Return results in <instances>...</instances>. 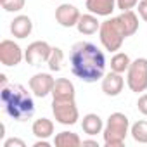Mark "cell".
I'll return each instance as SVG.
<instances>
[{
    "mask_svg": "<svg viewBox=\"0 0 147 147\" xmlns=\"http://www.w3.org/2000/svg\"><path fill=\"white\" fill-rule=\"evenodd\" d=\"M69 64L71 73L85 83H95L106 75L104 52L90 42H78L73 45Z\"/></svg>",
    "mask_w": 147,
    "mask_h": 147,
    "instance_id": "6da1fadb",
    "label": "cell"
},
{
    "mask_svg": "<svg viewBox=\"0 0 147 147\" xmlns=\"http://www.w3.org/2000/svg\"><path fill=\"white\" fill-rule=\"evenodd\" d=\"M4 111L16 121H26L35 114V102L23 85H5L0 94Z\"/></svg>",
    "mask_w": 147,
    "mask_h": 147,
    "instance_id": "7a4b0ae2",
    "label": "cell"
},
{
    "mask_svg": "<svg viewBox=\"0 0 147 147\" xmlns=\"http://www.w3.org/2000/svg\"><path fill=\"white\" fill-rule=\"evenodd\" d=\"M130 133V119L123 113H113L104 125V145L106 147H121Z\"/></svg>",
    "mask_w": 147,
    "mask_h": 147,
    "instance_id": "3957f363",
    "label": "cell"
},
{
    "mask_svg": "<svg viewBox=\"0 0 147 147\" xmlns=\"http://www.w3.org/2000/svg\"><path fill=\"white\" fill-rule=\"evenodd\" d=\"M99 38H100L102 47L109 52H116L121 49L126 36H125V33L118 23V18H111V19H106L104 23H100Z\"/></svg>",
    "mask_w": 147,
    "mask_h": 147,
    "instance_id": "277c9868",
    "label": "cell"
},
{
    "mask_svg": "<svg viewBox=\"0 0 147 147\" xmlns=\"http://www.w3.org/2000/svg\"><path fill=\"white\" fill-rule=\"evenodd\" d=\"M126 85L135 94H142L147 90V59L145 57H138L131 61L126 71Z\"/></svg>",
    "mask_w": 147,
    "mask_h": 147,
    "instance_id": "5b68a950",
    "label": "cell"
},
{
    "mask_svg": "<svg viewBox=\"0 0 147 147\" xmlns=\"http://www.w3.org/2000/svg\"><path fill=\"white\" fill-rule=\"evenodd\" d=\"M52 113L57 123L73 126L80 119V111L76 107L75 100H52Z\"/></svg>",
    "mask_w": 147,
    "mask_h": 147,
    "instance_id": "8992f818",
    "label": "cell"
},
{
    "mask_svg": "<svg viewBox=\"0 0 147 147\" xmlns=\"http://www.w3.org/2000/svg\"><path fill=\"white\" fill-rule=\"evenodd\" d=\"M50 54H52V47L43 40H36V42H31L26 47L24 59L30 66H40V64L49 61Z\"/></svg>",
    "mask_w": 147,
    "mask_h": 147,
    "instance_id": "52a82bcc",
    "label": "cell"
},
{
    "mask_svg": "<svg viewBox=\"0 0 147 147\" xmlns=\"http://www.w3.org/2000/svg\"><path fill=\"white\" fill-rule=\"evenodd\" d=\"M23 59H24V52L14 40L0 42V62L4 66H7V67L18 66V64H21Z\"/></svg>",
    "mask_w": 147,
    "mask_h": 147,
    "instance_id": "ba28073f",
    "label": "cell"
},
{
    "mask_svg": "<svg viewBox=\"0 0 147 147\" xmlns=\"http://www.w3.org/2000/svg\"><path fill=\"white\" fill-rule=\"evenodd\" d=\"M54 83H55V78H52L50 73H36V75H33L30 78V82H28L30 90L33 92V95H36L40 99L52 94Z\"/></svg>",
    "mask_w": 147,
    "mask_h": 147,
    "instance_id": "9c48e42d",
    "label": "cell"
},
{
    "mask_svg": "<svg viewBox=\"0 0 147 147\" xmlns=\"http://www.w3.org/2000/svg\"><path fill=\"white\" fill-rule=\"evenodd\" d=\"M80 16H82L80 11L75 5H71V4H61L55 9V21L62 28H73V26H76Z\"/></svg>",
    "mask_w": 147,
    "mask_h": 147,
    "instance_id": "30bf717a",
    "label": "cell"
},
{
    "mask_svg": "<svg viewBox=\"0 0 147 147\" xmlns=\"http://www.w3.org/2000/svg\"><path fill=\"white\" fill-rule=\"evenodd\" d=\"M123 87H125V78L119 73H114V71L104 75L102 83H100V88L107 97H118L123 92Z\"/></svg>",
    "mask_w": 147,
    "mask_h": 147,
    "instance_id": "8fae6325",
    "label": "cell"
},
{
    "mask_svg": "<svg viewBox=\"0 0 147 147\" xmlns=\"http://www.w3.org/2000/svg\"><path fill=\"white\" fill-rule=\"evenodd\" d=\"M52 97H54L55 100H75L76 90H75L73 82H69L67 78H59V80H55L54 88H52Z\"/></svg>",
    "mask_w": 147,
    "mask_h": 147,
    "instance_id": "7c38bea8",
    "label": "cell"
},
{
    "mask_svg": "<svg viewBox=\"0 0 147 147\" xmlns=\"http://www.w3.org/2000/svg\"><path fill=\"white\" fill-rule=\"evenodd\" d=\"M31 31H33V21H31L30 16L19 14V16H16L11 21V33H12V36L23 40V38L30 36Z\"/></svg>",
    "mask_w": 147,
    "mask_h": 147,
    "instance_id": "4fadbf2b",
    "label": "cell"
},
{
    "mask_svg": "<svg viewBox=\"0 0 147 147\" xmlns=\"http://www.w3.org/2000/svg\"><path fill=\"white\" fill-rule=\"evenodd\" d=\"M85 7H87L88 12H92L95 16L107 18L116 9V0H87Z\"/></svg>",
    "mask_w": 147,
    "mask_h": 147,
    "instance_id": "5bb4252c",
    "label": "cell"
},
{
    "mask_svg": "<svg viewBox=\"0 0 147 147\" xmlns=\"http://www.w3.org/2000/svg\"><path fill=\"white\" fill-rule=\"evenodd\" d=\"M116 18H118V23H119V26H121L126 38L137 33V30H138V16L133 11H123Z\"/></svg>",
    "mask_w": 147,
    "mask_h": 147,
    "instance_id": "9a60e30c",
    "label": "cell"
},
{
    "mask_svg": "<svg viewBox=\"0 0 147 147\" xmlns=\"http://www.w3.org/2000/svg\"><path fill=\"white\" fill-rule=\"evenodd\" d=\"M99 16L88 12V14H82L80 19H78V24H76V30L82 33V35H94L100 30V21L97 19Z\"/></svg>",
    "mask_w": 147,
    "mask_h": 147,
    "instance_id": "2e32d148",
    "label": "cell"
},
{
    "mask_svg": "<svg viewBox=\"0 0 147 147\" xmlns=\"http://www.w3.org/2000/svg\"><path fill=\"white\" fill-rule=\"evenodd\" d=\"M82 128H83V131H85L87 135L94 137V135L104 131V121H102V118H100L99 114L88 113V114H85L83 119H82Z\"/></svg>",
    "mask_w": 147,
    "mask_h": 147,
    "instance_id": "e0dca14e",
    "label": "cell"
},
{
    "mask_svg": "<svg viewBox=\"0 0 147 147\" xmlns=\"http://www.w3.org/2000/svg\"><path fill=\"white\" fill-rule=\"evenodd\" d=\"M31 131L36 138H50L54 135V123L49 118H38L33 121Z\"/></svg>",
    "mask_w": 147,
    "mask_h": 147,
    "instance_id": "ac0fdd59",
    "label": "cell"
},
{
    "mask_svg": "<svg viewBox=\"0 0 147 147\" xmlns=\"http://www.w3.org/2000/svg\"><path fill=\"white\" fill-rule=\"evenodd\" d=\"M54 145L55 147H80L82 138L78 137V133H73V131H59L54 138Z\"/></svg>",
    "mask_w": 147,
    "mask_h": 147,
    "instance_id": "d6986e66",
    "label": "cell"
},
{
    "mask_svg": "<svg viewBox=\"0 0 147 147\" xmlns=\"http://www.w3.org/2000/svg\"><path fill=\"white\" fill-rule=\"evenodd\" d=\"M130 64H131V59H130V55L125 54V52H116V54L111 57V71L119 73V75H123V73L128 71Z\"/></svg>",
    "mask_w": 147,
    "mask_h": 147,
    "instance_id": "ffe728a7",
    "label": "cell"
},
{
    "mask_svg": "<svg viewBox=\"0 0 147 147\" xmlns=\"http://www.w3.org/2000/svg\"><path fill=\"white\" fill-rule=\"evenodd\" d=\"M130 133H131V137H133L135 142L147 144V121L145 119H140V121L133 123L130 126Z\"/></svg>",
    "mask_w": 147,
    "mask_h": 147,
    "instance_id": "44dd1931",
    "label": "cell"
},
{
    "mask_svg": "<svg viewBox=\"0 0 147 147\" xmlns=\"http://www.w3.org/2000/svg\"><path fill=\"white\" fill-rule=\"evenodd\" d=\"M62 62H64V52L59 47H52V54L47 61V66L50 71H61L62 69Z\"/></svg>",
    "mask_w": 147,
    "mask_h": 147,
    "instance_id": "7402d4cb",
    "label": "cell"
},
{
    "mask_svg": "<svg viewBox=\"0 0 147 147\" xmlns=\"http://www.w3.org/2000/svg\"><path fill=\"white\" fill-rule=\"evenodd\" d=\"M5 12H19L24 9L26 0H0Z\"/></svg>",
    "mask_w": 147,
    "mask_h": 147,
    "instance_id": "603a6c76",
    "label": "cell"
},
{
    "mask_svg": "<svg viewBox=\"0 0 147 147\" xmlns=\"http://www.w3.org/2000/svg\"><path fill=\"white\" fill-rule=\"evenodd\" d=\"M138 0H116V7L123 12V11H131L133 7H137Z\"/></svg>",
    "mask_w": 147,
    "mask_h": 147,
    "instance_id": "cb8c5ba5",
    "label": "cell"
},
{
    "mask_svg": "<svg viewBox=\"0 0 147 147\" xmlns=\"http://www.w3.org/2000/svg\"><path fill=\"white\" fill-rule=\"evenodd\" d=\"M4 147H26V142L21 140V138H7L4 140Z\"/></svg>",
    "mask_w": 147,
    "mask_h": 147,
    "instance_id": "d4e9b609",
    "label": "cell"
},
{
    "mask_svg": "<svg viewBox=\"0 0 147 147\" xmlns=\"http://www.w3.org/2000/svg\"><path fill=\"white\" fill-rule=\"evenodd\" d=\"M137 107H138V111H140L144 116H147V94H142V95L138 97Z\"/></svg>",
    "mask_w": 147,
    "mask_h": 147,
    "instance_id": "484cf974",
    "label": "cell"
},
{
    "mask_svg": "<svg viewBox=\"0 0 147 147\" xmlns=\"http://www.w3.org/2000/svg\"><path fill=\"white\" fill-rule=\"evenodd\" d=\"M137 11H138V16L147 23V0H140L137 4Z\"/></svg>",
    "mask_w": 147,
    "mask_h": 147,
    "instance_id": "4316f807",
    "label": "cell"
},
{
    "mask_svg": "<svg viewBox=\"0 0 147 147\" xmlns=\"http://www.w3.org/2000/svg\"><path fill=\"white\" fill-rule=\"evenodd\" d=\"M33 147H50V142H49L47 138H38V140L33 144Z\"/></svg>",
    "mask_w": 147,
    "mask_h": 147,
    "instance_id": "83f0119b",
    "label": "cell"
},
{
    "mask_svg": "<svg viewBox=\"0 0 147 147\" xmlns=\"http://www.w3.org/2000/svg\"><path fill=\"white\" fill-rule=\"evenodd\" d=\"M82 145H92V147H99V142H97V140H92V138H88V140H82Z\"/></svg>",
    "mask_w": 147,
    "mask_h": 147,
    "instance_id": "f1b7e54d",
    "label": "cell"
},
{
    "mask_svg": "<svg viewBox=\"0 0 147 147\" xmlns=\"http://www.w3.org/2000/svg\"><path fill=\"white\" fill-rule=\"evenodd\" d=\"M0 82H2V87H5L7 85V76L5 75H0Z\"/></svg>",
    "mask_w": 147,
    "mask_h": 147,
    "instance_id": "f546056e",
    "label": "cell"
}]
</instances>
